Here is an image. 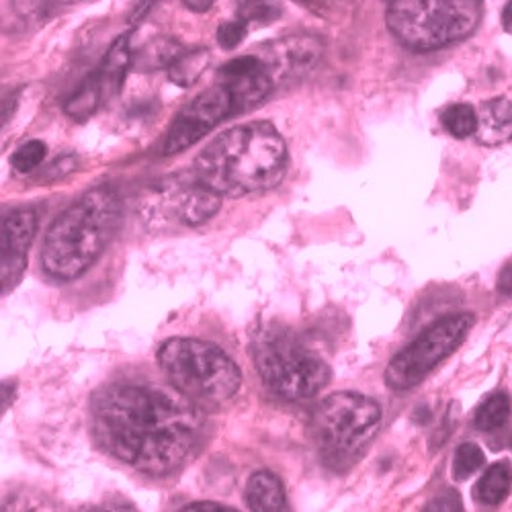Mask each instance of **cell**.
<instances>
[{"label":"cell","mask_w":512,"mask_h":512,"mask_svg":"<svg viewBox=\"0 0 512 512\" xmlns=\"http://www.w3.org/2000/svg\"><path fill=\"white\" fill-rule=\"evenodd\" d=\"M379 422L381 408L375 400L355 392H338L316 406L312 429L326 453L347 457L375 437Z\"/></svg>","instance_id":"52a82bcc"},{"label":"cell","mask_w":512,"mask_h":512,"mask_svg":"<svg viewBox=\"0 0 512 512\" xmlns=\"http://www.w3.org/2000/svg\"><path fill=\"white\" fill-rule=\"evenodd\" d=\"M486 455L476 443H463L459 445L455 459H453V474L457 480H467L484 467Z\"/></svg>","instance_id":"cb8c5ba5"},{"label":"cell","mask_w":512,"mask_h":512,"mask_svg":"<svg viewBox=\"0 0 512 512\" xmlns=\"http://www.w3.org/2000/svg\"><path fill=\"white\" fill-rule=\"evenodd\" d=\"M498 287H500V291H504V293H512V263H508V265L504 267V271L500 273V277H498Z\"/></svg>","instance_id":"d6a6232c"},{"label":"cell","mask_w":512,"mask_h":512,"mask_svg":"<svg viewBox=\"0 0 512 512\" xmlns=\"http://www.w3.org/2000/svg\"><path fill=\"white\" fill-rule=\"evenodd\" d=\"M84 3V0H23L17 7L25 13L29 9H39V7H54V5H76Z\"/></svg>","instance_id":"f1b7e54d"},{"label":"cell","mask_w":512,"mask_h":512,"mask_svg":"<svg viewBox=\"0 0 512 512\" xmlns=\"http://www.w3.org/2000/svg\"><path fill=\"white\" fill-rule=\"evenodd\" d=\"M183 5H185L189 11L201 15V13L211 11V7L216 5V0H183Z\"/></svg>","instance_id":"1f68e13d"},{"label":"cell","mask_w":512,"mask_h":512,"mask_svg":"<svg viewBox=\"0 0 512 512\" xmlns=\"http://www.w3.org/2000/svg\"><path fill=\"white\" fill-rule=\"evenodd\" d=\"M250 355L265 386L291 402L316 396L330 381L326 361L304 349L289 332H259Z\"/></svg>","instance_id":"8992f818"},{"label":"cell","mask_w":512,"mask_h":512,"mask_svg":"<svg viewBox=\"0 0 512 512\" xmlns=\"http://www.w3.org/2000/svg\"><path fill=\"white\" fill-rule=\"evenodd\" d=\"M512 486V469L508 463H494L490 465L482 480L478 482V498L486 504H500Z\"/></svg>","instance_id":"ffe728a7"},{"label":"cell","mask_w":512,"mask_h":512,"mask_svg":"<svg viewBox=\"0 0 512 512\" xmlns=\"http://www.w3.org/2000/svg\"><path fill=\"white\" fill-rule=\"evenodd\" d=\"M502 27L506 33L512 35V0H508L504 11H502Z\"/></svg>","instance_id":"e575fe53"},{"label":"cell","mask_w":512,"mask_h":512,"mask_svg":"<svg viewBox=\"0 0 512 512\" xmlns=\"http://www.w3.org/2000/svg\"><path fill=\"white\" fill-rule=\"evenodd\" d=\"M121 224V201L115 189L101 185L66 207L48 228L41 265L58 281L87 273L111 244Z\"/></svg>","instance_id":"3957f363"},{"label":"cell","mask_w":512,"mask_h":512,"mask_svg":"<svg viewBox=\"0 0 512 512\" xmlns=\"http://www.w3.org/2000/svg\"><path fill=\"white\" fill-rule=\"evenodd\" d=\"M101 103H105L103 99V91L101 84L97 80V76H89L80 84V89L68 99L64 111L68 117L76 119V121H87L91 115H95V111L101 107Z\"/></svg>","instance_id":"d6986e66"},{"label":"cell","mask_w":512,"mask_h":512,"mask_svg":"<svg viewBox=\"0 0 512 512\" xmlns=\"http://www.w3.org/2000/svg\"><path fill=\"white\" fill-rule=\"evenodd\" d=\"M441 121H443L445 130L457 140L476 136V132H478V111L467 103L449 105L443 111Z\"/></svg>","instance_id":"44dd1931"},{"label":"cell","mask_w":512,"mask_h":512,"mask_svg":"<svg viewBox=\"0 0 512 512\" xmlns=\"http://www.w3.org/2000/svg\"><path fill=\"white\" fill-rule=\"evenodd\" d=\"M3 512H56L54 504L44 496L31 490H21L7 494L3 502Z\"/></svg>","instance_id":"d4e9b609"},{"label":"cell","mask_w":512,"mask_h":512,"mask_svg":"<svg viewBox=\"0 0 512 512\" xmlns=\"http://www.w3.org/2000/svg\"><path fill=\"white\" fill-rule=\"evenodd\" d=\"M181 512H238V510L228 508L218 502H193V504L185 506Z\"/></svg>","instance_id":"f546056e"},{"label":"cell","mask_w":512,"mask_h":512,"mask_svg":"<svg viewBox=\"0 0 512 512\" xmlns=\"http://www.w3.org/2000/svg\"><path fill=\"white\" fill-rule=\"evenodd\" d=\"M246 502L252 512H291L283 482L267 469L248 478Z\"/></svg>","instance_id":"9a60e30c"},{"label":"cell","mask_w":512,"mask_h":512,"mask_svg":"<svg viewBox=\"0 0 512 512\" xmlns=\"http://www.w3.org/2000/svg\"><path fill=\"white\" fill-rule=\"evenodd\" d=\"M158 365L170 388L191 402L222 404L242 383L238 365L216 345L197 338H168L158 349Z\"/></svg>","instance_id":"277c9868"},{"label":"cell","mask_w":512,"mask_h":512,"mask_svg":"<svg viewBox=\"0 0 512 512\" xmlns=\"http://www.w3.org/2000/svg\"><path fill=\"white\" fill-rule=\"evenodd\" d=\"M295 3H310V0H295Z\"/></svg>","instance_id":"d590c367"},{"label":"cell","mask_w":512,"mask_h":512,"mask_svg":"<svg viewBox=\"0 0 512 512\" xmlns=\"http://www.w3.org/2000/svg\"><path fill=\"white\" fill-rule=\"evenodd\" d=\"M281 15V9L273 0H236V19L246 27L269 25Z\"/></svg>","instance_id":"603a6c76"},{"label":"cell","mask_w":512,"mask_h":512,"mask_svg":"<svg viewBox=\"0 0 512 512\" xmlns=\"http://www.w3.org/2000/svg\"><path fill=\"white\" fill-rule=\"evenodd\" d=\"M35 230L37 216L33 209H13L3 218V236H0V248H3V269H0L3 295L19 285L27 269V252L33 244Z\"/></svg>","instance_id":"8fae6325"},{"label":"cell","mask_w":512,"mask_h":512,"mask_svg":"<svg viewBox=\"0 0 512 512\" xmlns=\"http://www.w3.org/2000/svg\"><path fill=\"white\" fill-rule=\"evenodd\" d=\"M46 156H48V146L39 140H31L15 150V154L11 156V164L19 175H27V173H33V170L46 160Z\"/></svg>","instance_id":"484cf974"},{"label":"cell","mask_w":512,"mask_h":512,"mask_svg":"<svg viewBox=\"0 0 512 512\" xmlns=\"http://www.w3.org/2000/svg\"><path fill=\"white\" fill-rule=\"evenodd\" d=\"M246 33H248V27L242 21H238V19L226 21V23H222L218 27V33H216L218 35V44L224 50H234V48H238L242 44Z\"/></svg>","instance_id":"4316f807"},{"label":"cell","mask_w":512,"mask_h":512,"mask_svg":"<svg viewBox=\"0 0 512 512\" xmlns=\"http://www.w3.org/2000/svg\"><path fill=\"white\" fill-rule=\"evenodd\" d=\"M472 326V314H449L439 318L429 328H424L418 338H414L390 361L383 379L396 392L416 388L426 375L463 343Z\"/></svg>","instance_id":"ba28073f"},{"label":"cell","mask_w":512,"mask_h":512,"mask_svg":"<svg viewBox=\"0 0 512 512\" xmlns=\"http://www.w3.org/2000/svg\"><path fill=\"white\" fill-rule=\"evenodd\" d=\"M232 115H236L232 93L222 82L213 84L179 111L168 130L164 154L185 152Z\"/></svg>","instance_id":"9c48e42d"},{"label":"cell","mask_w":512,"mask_h":512,"mask_svg":"<svg viewBox=\"0 0 512 512\" xmlns=\"http://www.w3.org/2000/svg\"><path fill=\"white\" fill-rule=\"evenodd\" d=\"M476 138L484 146H502L512 140V103L508 99H490L478 109Z\"/></svg>","instance_id":"5bb4252c"},{"label":"cell","mask_w":512,"mask_h":512,"mask_svg":"<svg viewBox=\"0 0 512 512\" xmlns=\"http://www.w3.org/2000/svg\"><path fill=\"white\" fill-rule=\"evenodd\" d=\"M254 56L265 64L277 87L302 78L318 64L322 58V41L312 35L281 37L256 50Z\"/></svg>","instance_id":"30bf717a"},{"label":"cell","mask_w":512,"mask_h":512,"mask_svg":"<svg viewBox=\"0 0 512 512\" xmlns=\"http://www.w3.org/2000/svg\"><path fill=\"white\" fill-rule=\"evenodd\" d=\"M209 60H211V56L203 48H197V50H191V52L185 50L175 60V64L168 68V78H170V82L177 84V87H181V89L193 87V84L205 72V68L209 66Z\"/></svg>","instance_id":"ac0fdd59"},{"label":"cell","mask_w":512,"mask_h":512,"mask_svg":"<svg viewBox=\"0 0 512 512\" xmlns=\"http://www.w3.org/2000/svg\"><path fill=\"white\" fill-rule=\"evenodd\" d=\"M91 429L97 445L117 461L148 476H166L197 451L205 418L175 388L113 383L93 400Z\"/></svg>","instance_id":"6da1fadb"},{"label":"cell","mask_w":512,"mask_h":512,"mask_svg":"<svg viewBox=\"0 0 512 512\" xmlns=\"http://www.w3.org/2000/svg\"><path fill=\"white\" fill-rule=\"evenodd\" d=\"M424 512H465L463 502L455 492H445L435 496L429 504H426Z\"/></svg>","instance_id":"83f0119b"},{"label":"cell","mask_w":512,"mask_h":512,"mask_svg":"<svg viewBox=\"0 0 512 512\" xmlns=\"http://www.w3.org/2000/svg\"><path fill=\"white\" fill-rule=\"evenodd\" d=\"M287 144L269 121L236 125L195 158L197 183L222 197H244L275 189L287 175Z\"/></svg>","instance_id":"7a4b0ae2"},{"label":"cell","mask_w":512,"mask_h":512,"mask_svg":"<svg viewBox=\"0 0 512 512\" xmlns=\"http://www.w3.org/2000/svg\"><path fill=\"white\" fill-rule=\"evenodd\" d=\"M222 195L213 189L195 183L179 201V216L181 222L189 226H199L207 222L209 218L216 216L222 207Z\"/></svg>","instance_id":"2e32d148"},{"label":"cell","mask_w":512,"mask_h":512,"mask_svg":"<svg viewBox=\"0 0 512 512\" xmlns=\"http://www.w3.org/2000/svg\"><path fill=\"white\" fill-rule=\"evenodd\" d=\"M482 15V0H390L386 23L404 48L433 52L472 35Z\"/></svg>","instance_id":"5b68a950"},{"label":"cell","mask_w":512,"mask_h":512,"mask_svg":"<svg viewBox=\"0 0 512 512\" xmlns=\"http://www.w3.org/2000/svg\"><path fill=\"white\" fill-rule=\"evenodd\" d=\"M152 3H154V0H142V3H138V7H136V11H134V15L130 17V21H132V23H142V19L146 17V13L152 9Z\"/></svg>","instance_id":"836d02e7"},{"label":"cell","mask_w":512,"mask_h":512,"mask_svg":"<svg viewBox=\"0 0 512 512\" xmlns=\"http://www.w3.org/2000/svg\"><path fill=\"white\" fill-rule=\"evenodd\" d=\"M183 52V46L173 37H160L146 44L138 54H134V68H140L144 72H152L158 68L168 70Z\"/></svg>","instance_id":"e0dca14e"},{"label":"cell","mask_w":512,"mask_h":512,"mask_svg":"<svg viewBox=\"0 0 512 512\" xmlns=\"http://www.w3.org/2000/svg\"><path fill=\"white\" fill-rule=\"evenodd\" d=\"M510 418V398L506 394L490 396L476 412V426L480 431H498Z\"/></svg>","instance_id":"7402d4cb"},{"label":"cell","mask_w":512,"mask_h":512,"mask_svg":"<svg viewBox=\"0 0 512 512\" xmlns=\"http://www.w3.org/2000/svg\"><path fill=\"white\" fill-rule=\"evenodd\" d=\"M220 78L232 93L236 113H244L263 103L275 89L271 74L254 54H246L224 64Z\"/></svg>","instance_id":"7c38bea8"},{"label":"cell","mask_w":512,"mask_h":512,"mask_svg":"<svg viewBox=\"0 0 512 512\" xmlns=\"http://www.w3.org/2000/svg\"><path fill=\"white\" fill-rule=\"evenodd\" d=\"M87 512H138L132 504L127 502H107V504H101V506H95Z\"/></svg>","instance_id":"4dcf8cb0"},{"label":"cell","mask_w":512,"mask_h":512,"mask_svg":"<svg viewBox=\"0 0 512 512\" xmlns=\"http://www.w3.org/2000/svg\"><path fill=\"white\" fill-rule=\"evenodd\" d=\"M130 68H134V52L130 46V33H125L113 41L101 66L95 72L105 101L113 99L121 91Z\"/></svg>","instance_id":"4fadbf2b"}]
</instances>
